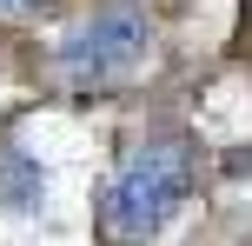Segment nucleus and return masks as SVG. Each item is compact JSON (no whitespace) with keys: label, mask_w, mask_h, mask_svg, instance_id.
<instances>
[{"label":"nucleus","mask_w":252,"mask_h":246,"mask_svg":"<svg viewBox=\"0 0 252 246\" xmlns=\"http://www.w3.org/2000/svg\"><path fill=\"white\" fill-rule=\"evenodd\" d=\"M186 200H192V146L186 140H146L139 153H126V167L106 186V233L120 246H139Z\"/></svg>","instance_id":"1"},{"label":"nucleus","mask_w":252,"mask_h":246,"mask_svg":"<svg viewBox=\"0 0 252 246\" xmlns=\"http://www.w3.org/2000/svg\"><path fill=\"white\" fill-rule=\"evenodd\" d=\"M153 47V27L139 13H100V20H80L73 34L60 40V73L93 87V80H120L146 60Z\"/></svg>","instance_id":"2"},{"label":"nucleus","mask_w":252,"mask_h":246,"mask_svg":"<svg viewBox=\"0 0 252 246\" xmlns=\"http://www.w3.org/2000/svg\"><path fill=\"white\" fill-rule=\"evenodd\" d=\"M27 7H40V0H0V13H27Z\"/></svg>","instance_id":"4"},{"label":"nucleus","mask_w":252,"mask_h":246,"mask_svg":"<svg viewBox=\"0 0 252 246\" xmlns=\"http://www.w3.org/2000/svg\"><path fill=\"white\" fill-rule=\"evenodd\" d=\"M0 207L7 213H40L47 207V167L20 146H0Z\"/></svg>","instance_id":"3"}]
</instances>
